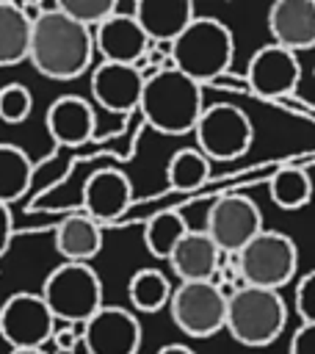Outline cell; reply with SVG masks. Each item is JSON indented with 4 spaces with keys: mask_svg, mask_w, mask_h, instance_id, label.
Returning <instances> with one entry per match:
<instances>
[{
    "mask_svg": "<svg viewBox=\"0 0 315 354\" xmlns=\"http://www.w3.org/2000/svg\"><path fill=\"white\" fill-rule=\"evenodd\" d=\"M94 58V33L66 17L58 3H41V17L30 30L28 61L39 75L50 80H75L80 77Z\"/></svg>",
    "mask_w": 315,
    "mask_h": 354,
    "instance_id": "cell-1",
    "label": "cell"
},
{
    "mask_svg": "<svg viewBox=\"0 0 315 354\" xmlns=\"http://www.w3.org/2000/svg\"><path fill=\"white\" fill-rule=\"evenodd\" d=\"M138 111L149 127L163 136H185L193 133L204 105H202V86L177 72L174 66L158 69L152 77L144 80Z\"/></svg>",
    "mask_w": 315,
    "mask_h": 354,
    "instance_id": "cell-2",
    "label": "cell"
},
{
    "mask_svg": "<svg viewBox=\"0 0 315 354\" xmlns=\"http://www.w3.org/2000/svg\"><path fill=\"white\" fill-rule=\"evenodd\" d=\"M169 61L177 72L204 86L229 72L235 55L232 30L216 17H193V22L169 44Z\"/></svg>",
    "mask_w": 315,
    "mask_h": 354,
    "instance_id": "cell-3",
    "label": "cell"
},
{
    "mask_svg": "<svg viewBox=\"0 0 315 354\" xmlns=\"http://www.w3.org/2000/svg\"><path fill=\"white\" fill-rule=\"evenodd\" d=\"M287 324V307L279 290L240 285L227 296V332L249 346L262 348L274 343Z\"/></svg>",
    "mask_w": 315,
    "mask_h": 354,
    "instance_id": "cell-4",
    "label": "cell"
},
{
    "mask_svg": "<svg viewBox=\"0 0 315 354\" xmlns=\"http://www.w3.org/2000/svg\"><path fill=\"white\" fill-rule=\"evenodd\" d=\"M39 296L55 321L83 326L102 307V279L88 263H61L47 274Z\"/></svg>",
    "mask_w": 315,
    "mask_h": 354,
    "instance_id": "cell-5",
    "label": "cell"
},
{
    "mask_svg": "<svg viewBox=\"0 0 315 354\" xmlns=\"http://www.w3.org/2000/svg\"><path fill=\"white\" fill-rule=\"evenodd\" d=\"M235 257H238L240 282L265 290H279L282 285H287L298 266L296 241L279 230H262Z\"/></svg>",
    "mask_w": 315,
    "mask_h": 354,
    "instance_id": "cell-6",
    "label": "cell"
},
{
    "mask_svg": "<svg viewBox=\"0 0 315 354\" xmlns=\"http://www.w3.org/2000/svg\"><path fill=\"white\" fill-rule=\"evenodd\" d=\"M196 149L207 160H235L240 158L254 138V127L246 111L229 102H216L202 111L196 127Z\"/></svg>",
    "mask_w": 315,
    "mask_h": 354,
    "instance_id": "cell-7",
    "label": "cell"
},
{
    "mask_svg": "<svg viewBox=\"0 0 315 354\" xmlns=\"http://www.w3.org/2000/svg\"><path fill=\"white\" fill-rule=\"evenodd\" d=\"M169 313L188 337H213L227 326V293L210 282H180L171 290Z\"/></svg>",
    "mask_w": 315,
    "mask_h": 354,
    "instance_id": "cell-8",
    "label": "cell"
},
{
    "mask_svg": "<svg viewBox=\"0 0 315 354\" xmlns=\"http://www.w3.org/2000/svg\"><path fill=\"white\" fill-rule=\"evenodd\" d=\"M204 232L210 235V241L218 246L221 254L224 252L238 254L262 232V213L249 196L227 194L210 205Z\"/></svg>",
    "mask_w": 315,
    "mask_h": 354,
    "instance_id": "cell-9",
    "label": "cell"
},
{
    "mask_svg": "<svg viewBox=\"0 0 315 354\" xmlns=\"http://www.w3.org/2000/svg\"><path fill=\"white\" fill-rule=\"evenodd\" d=\"M55 335V318L39 293H14L0 307V337L11 351L41 348Z\"/></svg>",
    "mask_w": 315,
    "mask_h": 354,
    "instance_id": "cell-10",
    "label": "cell"
},
{
    "mask_svg": "<svg viewBox=\"0 0 315 354\" xmlns=\"http://www.w3.org/2000/svg\"><path fill=\"white\" fill-rule=\"evenodd\" d=\"M86 354H138L141 348V324L138 318L113 304H102L83 326Z\"/></svg>",
    "mask_w": 315,
    "mask_h": 354,
    "instance_id": "cell-11",
    "label": "cell"
},
{
    "mask_svg": "<svg viewBox=\"0 0 315 354\" xmlns=\"http://www.w3.org/2000/svg\"><path fill=\"white\" fill-rule=\"evenodd\" d=\"M301 77V64L298 55L279 47V44H265L260 47L246 69V83L249 91L265 97V100H279L287 97Z\"/></svg>",
    "mask_w": 315,
    "mask_h": 354,
    "instance_id": "cell-12",
    "label": "cell"
},
{
    "mask_svg": "<svg viewBox=\"0 0 315 354\" xmlns=\"http://www.w3.org/2000/svg\"><path fill=\"white\" fill-rule=\"evenodd\" d=\"M144 75L138 66L124 64H108L102 61L91 72V94L94 102L111 113H130L138 111L141 91H144Z\"/></svg>",
    "mask_w": 315,
    "mask_h": 354,
    "instance_id": "cell-13",
    "label": "cell"
},
{
    "mask_svg": "<svg viewBox=\"0 0 315 354\" xmlns=\"http://www.w3.org/2000/svg\"><path fill=\"white\" fill-rule=\"evenodd\" d=\"M94 50L108 64H124L138 66V61L149 50V39L135 22L133 14H113L102 25L94 28Z\"/></svg>",
    "mask_w": 315,
    "mask_h": 354,
    "instance_id": "cell-14",
    "label": "cell"
},
{
    "mask_svg": "<svg viewBox=\"0 0 315 354\" xmlns=\"http://www.w3.org/2000/svg\"><path fill=\"white\" fill-rule=\"evenodd\" d=\"M130 202H133V185L127 174L119 169H99L83 185L86 216L94 218L99 227L122 218Z\"/></svg>",
    "mask_w": 315,
    "mask_h": 354,
    "instance_id": "cell-15",
    "label": "cell"
},
{
    "mask_svg": "<svg viewBox=\"0 0 315 354\" xmlns=\"http://www.w3.org/2000/svg\"><path fill=\"white\" fill-rule=\"evenodd\" d=\"M274 44L298 53L315 47V0H276L268 11Z\"/></svg>",
    "mask_w": 315,
    "mask_h": 354,
    "instance_id": "cell-16",
    "label": "cell"
},
{
    "mask_svg": "<svg viewBox=\"0 0 315 354\" xmlns=\"http://www.w3.org/2000/svg\"><path fill=\"white\" fill-rule=\"evenodd\" d=\"M44 124L55 144L80 147L94 136L97 116H94V108L88 100H83L77 94H64L55 102H50V108L44 113Z\"/></svg>",
    "mask_w": 315,
    "mask_h": 354,
    "instance_id": "cell-17",
    "label": "cell"
},
{
    "mask_svg": "<svg viewBox=\"0 0 315 354\" xmlns=\"http://www.w3.org/2000/svg\"><path fill=\"white\" fill-rule=\"evenodd\" d=\"M133 17L149 41L171 44L196 14L191 0H135Z\"/></svg>",
    "mask_w": 315,
    "mask_h": 354,
    "instance_id": "cell-18",
    "label": "cell"
},
{
    "mask_svg": "<svg viewBox=\"0 0 315 354\" xmlns=\"http://www.w3.org/2000/svg\"><path fill=\"white\" fill-rule=\"evenodd\" d=\"M218 263L221 252L204 230H188L169 257V266L180 282H210L218 271Z\"/></svg>",
    "mask_w": 315,
    "mask_h": 354,
    "instance_id": "cell-19",
    "label": "cell"
},
{
    "mask_svg": "<svg viewBox=\"0 0 315 354\" xmlns=\"http://www.w3.org/2000/svg\"><path fill=\"white\" fill-rule=\"evenodd\" d=\"M102 249V227L86 213H75L55 227V252L64 263H88Z\"/></svg>",
    "mask_w": 315,
    "mask_h": 354,
    "instance_id": "cell-20",
    "label": "cell"
},
{
    "mask_svg": "<svg viewBox=\"0 0 315 354\" xmlns=\"http://www.w3.org/2000/svg\"><path fill=\"white\" fill-rule=\"evenodd\" d=\"M33 22L19 3L0 0V66H17L28 61Z\"/></svg>",
    "mask_w": 315,
    "mask_h": 354,
    "instance_id": "cell-21",
    "label": "cell"
},
{
    "mask_svg": "<svg viewBox=\"0 0 315 354\" xmlns=\"http://www.w3.org/2000/svg\"><path fill=\"white\" fill-rule=\"evenodd\" d=\"M33 177V163L22 147L0 144V205L17 202Z\"/></svg>",
    "mask_w": 315,
    "mask_h": 354,
    "instance_id": "cell-22",
    "label": "cell"
},
{
    "mask_svg": "<svg viewBox=\"0 0 315 354\" xmlns=\"http://www.w3.org/2000/svg\"><path fill=\"white\" fill-rule=\"evenodd\" d=\"M171 290H174L171 282L158 268H138L127 282L130 304L138 313H158L171 301Z\"/></svg>",
    "mask_w": 315,
    "mask_h": 354,
    "instance_id": "cell-23",
    "label": "cell"
},
{
    "mask_svg": "<svg viewBox=\"0 0 315 354\" xmlns=\"http://www.w3.org/2000/svg\"><path fill=\"white\" fill-rule=\"evenodd\" d=\"M271 202L282 210H298L312 199V180L298 166H282L268 180Z\"/></svg>",
    "mask_w": 315,
    "mask_h": 354,
    "instance_id": "cell-24",
    "label": "cell"
},
{
    "mask_svg": "<svg viewBox=\"0 0 315 354\" xmlns=\"http://www.w3.org/2000/svg\"><path fill=\"white\" fill-rule=\"evenodd\" d=\"M188 232V224L182 218V213L177 210H163L158 216H152L144 227V243L149 249L152 257L158 260H169L171 252L177 249V243L185 238Z\"/></svg>",
    "mask_w": 315,
    "mask_h": 354,
    "instance_id": "cell-25",
    "label": "cell"
},
{
    "mask_svg": "<svg viewBox=\"0 0 315 354\" xmlns=\"http://www.w3.org/2000/svg\"><path fill=\"white\" fill-rule=\"evenodd\" d=\"M166 177L174 191H182V194L196 191L210 177V160L196 147H182L171 155V160L166 166Z\"/></svg>",
    "mask_w": 315,
    "mask_h": 354,
    "instance_id": "cell-26",
    "label": "cell"
},
{
    "mask_svg": "<svg viewBox=\"0 0 315 354\" xmlns=\"http://www.w3.org/2000/svg\"><path fill=\"white\" fill-rule=\"evenodd\" d=\"M58 8L72 17L75 22L86 25L88 30L102 25L108 17L116 14V3L113 0H58Z\"/></svg>",
    "mask_w": 315,
    "mask_h": 354,
    "instance_id": "cell-27",
    "label": "cell"
},
{
    "mask_svg": "<svg viewBox=\"0 0 315 354\" xmlns=\"http://www.w3.org/2000/svg\"><path fill=\"white\" fill-rule=\"evenodd\" d=\"M33 111V97L28 91V86L22 83H6L0 88V119L6 124H19L30 116Z\"/></svg>",
    "mask_w": 315,
    "mask_h": 354,
    "instance_id": "cell-28",
    "label": "cell"
},
{
    "mask_svg": "<svg viewBox=\"0 0 315 354\" xmlns=\"http://www.w3.org/2000/svg\"><path fill=\"white\" fill-rule=\"evenodd\" d=\"M296 313L301 324H315V271L304 274L296 285Z\"/></svg>",
    "mask_w": 315,
    "mask_h": 354,
    "instance_id": "cell-29",
    "label": "cell"
},
{
    "mask_svg": "<svg viewBox=\"0 0 315 354\" xmlns=\"http://www.w3.org/2000/svg\"><path fill=\"white\" fill-rule=\"evenodd\" d=\"M290 354H315V324H301L293 332Z\"/></svg>",
    "mask_w": 315,
    "mask_h": 354,
    "instance_id": "cell-30",
    "label": "cell"
},
{
    "mask_svg": "<svg viewBox=\"0 0 315 354\" xmlns=\"http://www.w3.org/2000/svg\"><path fill=\"white\" fill-rule=\"evenodd\" d=\"M11 235H14V218H11V210H8V205H0V254L8 249Z\"/></svg>",
    "mask_w": 315,
    "mask_h": 354,
    "instance_id": "cell-31",
    "label": "cell"
},
{
    "mask_svg": "<svg viewBox=\"0 0 315 354\" xmlns=\"http://www.w3.org/2000/svg\"><path fill=\"white\" fill-rule=\"evenodd\" d=\"M155 354H196L193 348H188V346H182V343H166L163 348H158Z\"/></svg>",
    "mask_w": 315,
    "mask_h": 354,
    "instance_id": "cell-32",
    "label": "cell"
},
{
    "mask_svg": "<svg viewBox=\"0 0 315 354\" xmlns=\"http://www.w3.org/2000/svg\"><path fill=\"white\" fill-rule=\"evenodd\" d=\"M11 354H47L44 348H22V351H11Z\"/></svg>",
    "mask_w": 315,
    "mask_h": 354,
    "instance_id": "cell-33",
    "label": "cell"
}]
</instances>
